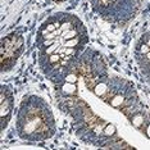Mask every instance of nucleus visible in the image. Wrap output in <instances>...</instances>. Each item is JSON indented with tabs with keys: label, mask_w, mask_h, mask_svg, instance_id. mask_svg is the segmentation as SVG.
Wrapping results in <instances>:
<instances>
[{
	"label": "nucleus",
	"mask_w": 150,
	"mask_h": 150,
	"mask_svg": "<svg viewBox=\"0 0 150 150\" xmlns=\"http://www.w3.org/2000/svg\"><path fill=\"white\" fill-rule=\"evenodd\" d=\"M146 55H148V58H149V59H150V52H149L148 54H146Z\"/></svg>",
	"instance_id": "nucleus-7"
},
{
	"label": "nucleus",
	"mask_w": 150,
	"mask_h": 150,
	"mask_svg": "<svg viewBox=\"0 0 150 150\" xmlns=\"http://www.w3.org/2000/svg\"><path fill=\"white\" fill-rule=\"evenodd\" d=\"M23 40L18 35H11L5 39H3L1 42V63H4L6 59L12 58L16 59L18 54L21 53Z\"/></svg>",
	"instance_id": "nucleus-1"
},
{
	"label": "nucleus",
	"mask_w": 150,
	"mask_h": 150,
	"mask_svg": "<svg viewBox=\"0 0 150 150\" xmlns=\"http://www.w3.org/2000/svg\"><path fill=\"white\" fill-rule=\"evenodd\" d=\"M114 131H115L114 126H112V125H108V126H107V128L104 129V135H107V136H110V135H113V134H114Z\"/></svg>",
	"instance_id": "nucleus-4"
},
{
	"label": "nucleus",
	"mask_w": 150,
	"mask_h": 150,
	"mask_svg": "<svg viewBox=\"0 0 150 150\" xmlns=\"http://www.w3.org/2000/svg\"><path fill=\"white\" fill-rule=\"evenodd\" d=\"M80 42H81V40L78 39V37H73V39L66 40V41H64V46H67V47H74V46H77Z\"/></svg>",
	"instance_id": "nucleus-2"
},
{
	"label": "nucleus",
	"mask_w": 150,
	"mask_h": 150,
	"mask_svg": "<svg viewBox=\"0 0 150 150\" xmlns=\"http://www.w3.org/2000/svg\"><path fill=\"white\" fill-rule=\"evenodd\" d=\"M50 63L52 64H55V63H60V60H62V57H60V54L58 53H54V54H50V58H49Z\"/></svg>",
	"instance_id": "nucleus-3"
},
{
	"label": "nucleus",
	"mask_w": 150,
	"mask_h": 150,
	"mask_svg": "<svg viewBox=\"0 0 150 150\" xmlns=\"http://www.w3.org/2000/svg\"><path fill=\"white\" fill-rule=\"evenodd\" d=\"M123 101V99H122L121 96H117V98H114V100L112 101V105H114V107H118L119 104Z\"/></svg>",
	"instance_id": "nucleus-5"
},
{
	"label": "nucleus",
	"mask_w": 150,
	"mask_h": 150,
	"mask_svg": "<svg viewBox=\"0 0 150 150\" xmlns=\"http://www.w3.org/2000/svg\"><path fill=\"white\" fill-rule=\"evenodd\" d=\"M141 52L144 53V54H148V53L150 52L149 46H148V45H142V46H141Z\"/></svg>",
	"instance_id": "nucleus-6"
},
{
	"label": "nucleus",
	"mask_w": 150,
	"mask_h": 150,
	"mask_svg": "<svg viewBox=\"0 0 150 150\" xmlns=\"http://www.w3.org/2000/svg\"><path fill=\"white\" fill-rule=\"evenodd\" d=\"M149 46H150V40H149Z\"/></svg>",
	"instance_id": "nucleus-8"
}]
</instances>
